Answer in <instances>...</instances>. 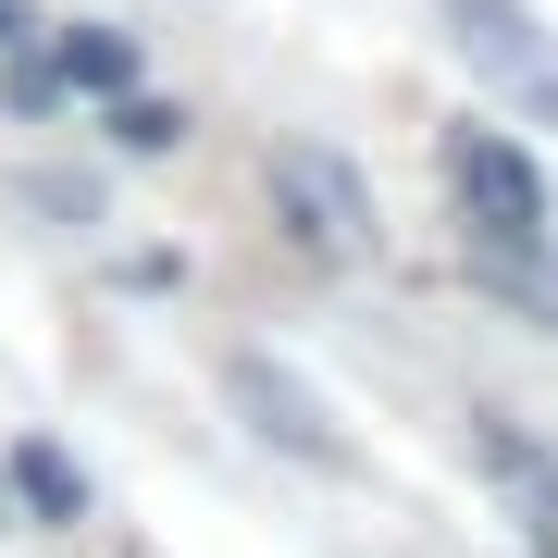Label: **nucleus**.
Listing matches in <instances>:
<instances>
[{"label":"nucleus","mask_w":558,"mask_h":558,"mask_svg":"<svg viewBox=\"0 0 558 558\" xmlns=\"http://www.w3.org/2000/svg\"><path fill=\"white\" fill-rule=\"evenodd\" d=\"M447 186H459V211H472L484 274H497V260H534V248H546V174H534V161L497 137V124H459V137H447Z\"/></svg>","instance_id":"nucleus-1"},{"label":"nucleus","mask_w":558,"mask_h":558,"mask_svg":"<svg viewBox=\"0 0 558 558\" xmlns=\"http://www.w3.org/2000/svg\"><path fill=\"white\" fill-rule=\"evenodd\" d=\"M13 497L38 509V521H75V509H87V472H75L50 435H25V447H13Z\"/></svg>","instance_id":"nucleus-7"},{"label":"nucleus","mask_w":558,"mask_h":558,"mask_svg":"<svg viewBox=\"0 0 558 558\" xmlns=\"http://www.w3.org/2000/svg\"><path fill=\"white\" fill-rule=\"evenodd\" d=\"M223 385H236V410H248V422H260L274 447H299V459H323V472H348V435H336V422L311 410V385H286L274 360H236Z\"/></svg>","instance_id":"nucleus-3"},{"label":"nucleus","mask_w":558,"mask_h":558,"mask_svg":"<svg viewBox=\"0 0 558 558\" xmlns=\"http://www.w3.org/2000/svg\"><path fill=\"white\" fill-rule=\"evenodd\" d=\"M472 459L497 472V497H509V521L534 546H558V459L534 447V435H509V422H472Z\"/></svg>","instance_id":"nucleus-4"},{"label":"nucleus","mask_w":558,"mask_h":558,"mask_svg":"<svg viewBox=\"0 0 558 558\" xmlns=\"http://www.w3.org/2000/svg\"><path fill=\"white\" fill-rule=\"evenodd\" d=\"M50 75H62V87H87V100H112V87H137V38H112V25H62Z\"/></svg>","instance_id":"nucleus-6"},{"label":"nucleus","mask_w":558,"mask_h":558,"mask_svg":"<svg viewBox=\"0 0 558 558\" xmlns=\"http://www.w3.org/2000/svg\"><path fill=\"white\" fill-rule=\"evenodd\" d=\"M0 521H13V484H0Z\"/></svg>","instance_id":"nucleus-10"},{"label":"nucleus","mask_w":558,"mask_h":558,"mask_svg":"<svg viewBox=\"0 0 558 558\" xmlns=\"http://www.w3.org/2000/svg\"><path fill=\"white\" fill-rule=\"evenodd\" d=\"M112 137H124V149H174L186 112H174V100H124V87H112Z\"/></svg>","instance_id":"nucleus-8"},{"label":"nucleus","mask_w":558,"mask_h":558,"mask_svg":"<svg viewBox=\"0 0 558 558\" xmlns=\"http://www.w3.org/2000/svg\"><path fill=\"white\" fill-rule=\"evenodd\" d=\"M274 223L299 236V260L348 274V260L373 248V186H360L336 149H274Z\"/></svg>","instance_id":"nucleus-2"},{"label":"nucleus","mask_w":558,"mask_h":558,"mask_svg":"<svg viewBox=\"0 0 558 558\" xmlns=\"http://www.w3.org/2000/svg\"><path fill=\"white\" fill-rule=\"evenodd\" d=\"M13 25H25V0H0V38H13Z\"/></svg>","instance_id":"nucleus-9"},{"label":"nucleus","mask_w":558,"mask_h":558,"mask_svg":"<svg viewBox=\"0 0 558 558\" xmlns=\"http://www.w3.org/2000/svg\"><path fill=\"white\" fill-rule=\"evenodd\" d=\"M447 13H459V50H484L509 87L558 100V75H546V50H534V13H521V0H447Z\"/></svg>","instance_id":"nucleus-5"}]
</instances>
